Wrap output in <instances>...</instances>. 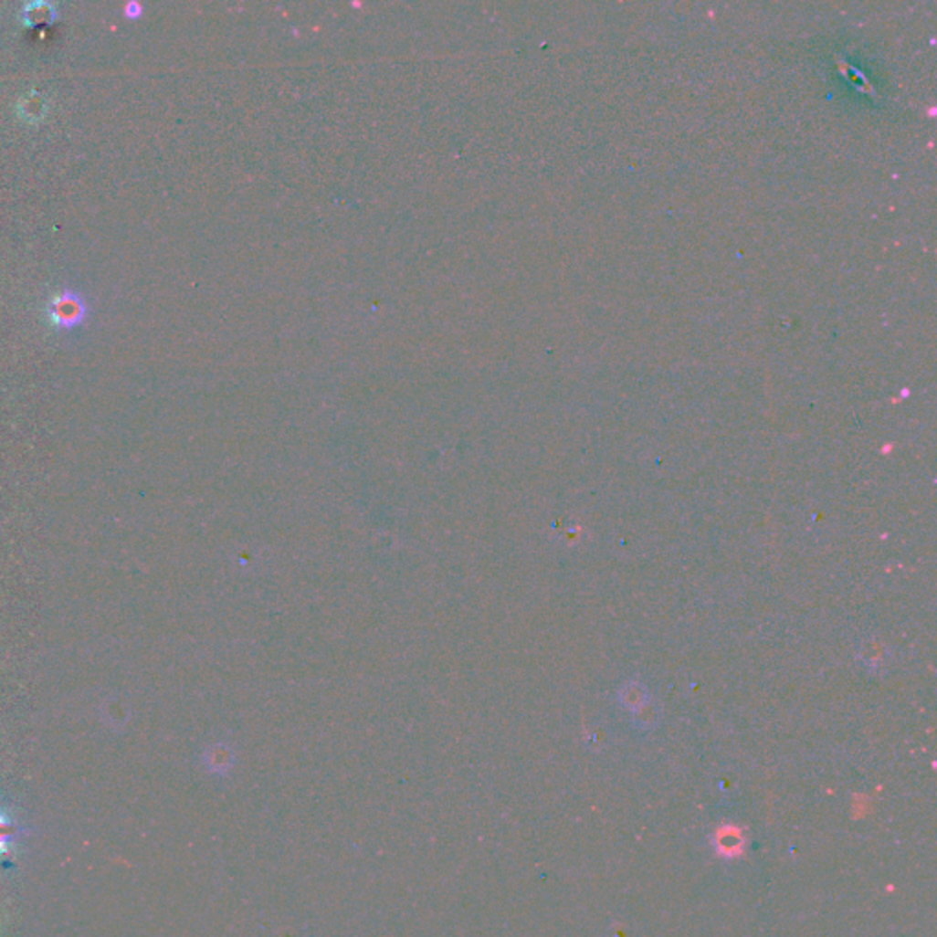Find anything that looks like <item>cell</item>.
<instances>
[{
    "instance_id": "6da1fadb",
    "label": "cell",
    "mask_w": 937,
    "mask_h": 937,
    "mask_svg": "<svg viewBox=\"0 0 937 937\" xmlns=\"http://www.w3.org/2000/svg\"><path fill=\"white\" fill-rule=\"evenodd\" d=\"M48 324L59 332L74 330L87 321L89 304L81 293L65 288L52 293L45 304Z\"/></svg>"
},
{
    "instance_id": "7a4b0ae2",
    "label": "cell",
    "mask_w": 937,
    "mask_h": 937,
    "mask_svg": "<svg viewBox=\"0 0 937 937\" xmlns=\"http://www.w3.org/2000/svg\"><path fill=\"white\" fill-rule=\"evenodd\" d=\"M58 17V6L52 3H45V0H36V3H26L19 14V19L25 26H37V25H50Z\"/></svg>"
},
{
    "instance_id": "3957f363",
    "label": "cell",
    "mask_w": 937,
    "mask_h": 937,
    "mask_svg": "<svg viewBox=\"0 0 937 937\" xmlns=\"http://www.w3.org/2000/svg\"><path fill=\"white\" fill-rule=\"evenodd\" d=\"M23 835L25 829L0 807V860L14 851Z\"/></svg>"
},
{
    "instance_id": "277c9868",
    "label": "cell",
    "mask_w": 937,
    "mask_h": 937,
    "mask_svg": "<svg viewBox=\"0 0 937 937\" xmlns=\"http://www.w3.org/2000/svg\"><path fill=\"white\" fill-rule=\"evenodd\" d=\"M17 114L25 121H30V123L41 121L45 118V114H47V100H45V96H41L39 92L26 94L19 101V105H17Z\"/></svg>"
}]
</instances>
